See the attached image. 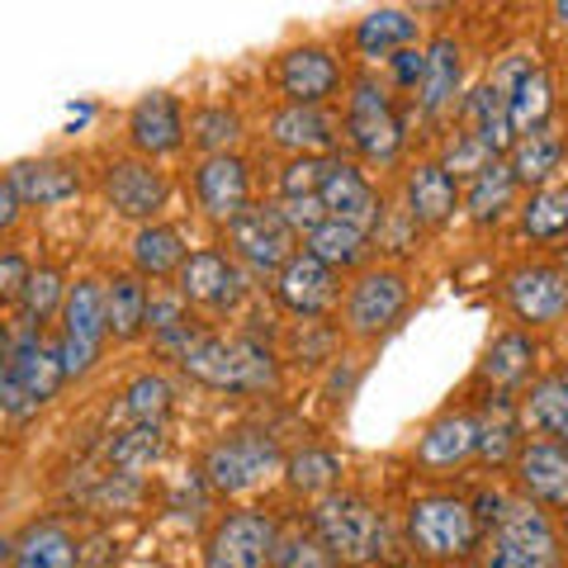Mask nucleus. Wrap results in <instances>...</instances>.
Instances as JSON below:
<instances>
[{
  "instance_id": "f257e3e1",
  "label": "nucleus",
  "mask_w": 568,
  "mask_h": 568,
  "mask_svg": "<svg viewBox=\"0 0 568 568\" xmlns=\"http://www.w3.org/2000/svg\"><path fill=\"white\" fill-rule=\"evenodd\" d=\"M181 369L209 388H227V394H256V388L275 384V361L271 351L256 342H227V336H200L185 355Z\"/></svg>"
},
{
  "instance_id": "f03ea898",
  "label": "nucleus",
  "mask_w": 568,
  "mask_h": 568,
  "mask_svg": "<svg viewBox=\"0 0 568 568\" xmlns=\"http://www.w3.org/2000/svg\"><path fill=\"white\" fill-rule=\"evenodd\" d=\"M62 355L39 342V332L33 323L14 336V346L6 351V361H0V407H6L10 417H29L39 413L48 398H58L62 388Z\"/></svg>"
},
{
  "instance_id": "7ed1b4c3",
  "label": "nucleus",
  "mask_w": 568,
  "mask_h": 568,
  "mask_svg": "<svg viewBox=\"0 0 568 568\" xmlns=\"http://www.w3.org/2000/svg\"><path fill=\"white\" fill-rule=\"evenodd\" d=\"M313 530L327 555L346 564H375L384 555V521L379 511L355 493H327L313 507Z\"/></svg>"
},
{
  "instance_id": "20e7f679",
  "label": "nucleus",
  "mask_w": 568,
  "mask_h": 568,
  "mask_svg": "<svg viewBox=\"0 0 568 568\" xmlns=\"http://www.w3.org/2000/svg\"><path fill=\"white\" fill-rule=\"evenodd\" d=\"M346 138L351 148L375 166H388L403 152V119L394 114V100L375 77H355L346 100Z\"/></svg>"
},
{
  "instance_id": "39448f33",
  "label": "nucleus",
  "mask_w": 568,
  "mask_h": 568,
  "mask_svg": "<svg viewBox=\"0 0 568 568\" xmlns=\"http://www.w3.org/2000/svg\"><path fill=\"white\" fill-rule=\"evenodd\" d=\"M407 526H413L417 549L432 559H459L478 545V511L455 493L417 497L413 511H407Z\"/></svg>"
},
{
  "instance_id": "423d86ee",
  "label": "nucleus",
  "mask_w": 568,
  "mask_h": 568,
  "mask_svg": "<svg viewBox=\"0 0 568 568\" xmlns=\"http://www.w3.org/2000/svg\"><path fill=\"white\" fill-rule=\"evenodd\" d=\"M284 469V455L271 436H256V432H237L219 440L204 459V474L219 493H252L261 488L265 478H275Z\"/></svg>"
},
{
  "instance_id": "0eeeda50",
  "label": "nucleus",
  "mask_w": 568,
  "mask_h": 568,
  "mask_svg": "<svg viewBox=\"0 0 568 568\" xmlns=\"http://www.w3.org/2000/svg\"><path fill=\"white\" fill-rule=\"evenodd\" d=\"M497 555L517 568H559V540L530 497H503V511H497Z\"/></svg>"
},
{
  "instance_id": "6e6552de",
  "label": "nucleus",
  "mask_w": 568,
  "mask_h": 568,
  "mask_svg": "<svg viewBox=\"0 0 568 568\" xmlns=\"http://www.w3.org/2000/svg\"><path fill=\"white\" fill-rule=\"evenodd\" d=\"M104 342V290L95 280H77L62 304V375H85Z\"/></svg>"
},
{
  "instance_id": "1a4fd4ad",
  "label": "nucleus",
  "mask_w": 568,
  "mask_h": 568,
  "mask_svg": "<svg viewBox=\"0 0 568 568\" xmlns=\"http://www.w3.org/2000/svg\"><path fill=\"white\" fill-rule=\"evenodd\" d=\"M227 242L252 271H280L294 256V233L284 227L275 204H246L237 219H227Z\"/></svg>"
},
{
  "instance_id": "9d476101",
  "label": "nucleus",
  "mask_w": 568,
  "mask_h": 568,
  "mask_svg": "<svg viewBox=\"0 0 568 568\" xmlns=\"http://www.w3.org/2000/svg\"><path fill=\"white\" fill-rule=\"evenodd\" d=\"M317 200H323L327 219L351 223V227H361V233L379 227V219H384L379 194L369 190L365 175L351 162H342V156H323V185H317Z\"/></svg>"
},
{
  "instance_id": "9b49d317",
  "label": "nucleus",
  "mask_w": 568,
  "mask_h": 568,
  "mask_svg": "<svg viewBox=\"0 0 568 568\" xmlns=\"http://www.w3.org/2000/svg\"><path fill=\"white\" fill-rule=\"evenodd\" d=\"M407 308V284L398 271H369L351 284L346 294V327L355 336H379L398 323V313Z\"/></svg>"
},
{
  "instance_id": "f8f14e48",
  "label": "nucleus",
  "mask_w": 568,
  "mask_h": 568,
  "mask_svg": "<svg viewBox=\"0 0 568 568\" xmlns=\"http://www.w3.org/2000/svg\"><path fill=\"white\" fill-rule=\"evenodd\" d=\"M275 559V521L261 511H233L209 540V568H265Z\"/></svg>"
},
{
  "instance_id": "ddd939ff",
  "label": "nucleus",
  "mask_w": 568,
  "mask_h": 568,
  "mask_svg": "<svg viewBox=\"0 0 568 568\" xmlns=\"http://www.w3.org/2000/svg\"><path fill=\"white\" fill-rule=\"evenodd\" d=\"M507 304L530 327L559 323L568 313V275L555 265H521V271L507 275Z\"/></svg>"
},
{
  "instance_id": "4468645a",
  "label": "nucleus",
  "mask_w": 568,
  "mask_h": 568,
  "mask_svg": "<svg viewBox=\"0 0 568 568\" xmlns=\"http://www.w3.org/2000/svg\"><path fill=\"white\" fill-rule=\"evenodd\" d=\"M242 271L223 252H194L185 265L175 271V294L190 304H209V308H233L242 298Z\"/></svg>"
},
{
  "instance_id": "2eb2a0df",
  "label": "nucleus",
  "mask_w": 568,
  "mask_h": 568,
  "mask_svg": "<svg viewBox=\"0 0 568 568\" xmlns=\"http://www.w3.org/2000/svg\"><path fill=\"white\" fill-rule=\"evenodd\" d=\"M194 194H200V209L209 219H237L246 209V194H252V175H246L242 156H204L200 171H194Z\"/></svg>"
},
{
  "instance_id": "dca6fc26",
  "label": "nucleus",
  "mask_w": 568,
  "mask_h": 568,
  "mask_svg": "<svg viewBox=\"0 0 568 568\" xmlns=\"http://www.w3.org/2000/svg\"><path fill=\"white\" fill-rule=\"evenodd\" d=\"M275 294L280 304L298 313V317H317L332 298H336V271H327L323 261H313L308 252H294L290 261L280 265L275 275Z\"/></svg>"
},
{
  "instance_id": "f3484780",
  "label": "nucleus",
  "mask_w": 568,
  "mask_h": 568,
  "mask_svg": "<svg viewBox=\"0 0 568 568\" xmlns=\"http://www.w3.org/2000/svg\"><path fill=\"white\" fill-rule=\"evenodd\" d=\"M342 85V67L327 48H294L280 62V91L290 104H323Z\"/></svg>"
},
{
  "instance_id": "a211bd4d",
  "label": "nucleus",
  "mask_w": 568,
  "mask_h": 568,
  "mask_svg": "<svg viewBox=\"0 0 568 568\" xmlns=\"http://www.w3.org/2000/svg\"><path fill=\"white\" fill-rule=\"evenodd\" d=\"M129 138H133V148L148 152V156L181 152V142H185V114H181V104H175V95L156 91L148 100H138L133 114H129Z\"/></svg>"
},
{
  "instance_id": "6ab92c4d",
  "label": "nucleus",
  "mask_w": 568,
  "mask_h": 568,
  "mask_svg": "<svg viewBox=\"0 0 568 568\" xmlns=\"http://www.w3.org/2000/svg\"><path fill=\"white\" fill-rule=\"evenodd\" d=\"M104 194L123 219H152L166 200V175L148 162H114L104 171Z\"/></svg>"
},
{
  "instance_id": "aec40b11",
  "label": "nucleus",
  "mask_w": 568,
  "mask_h": 568,
  "mask_svg": "<svg viewBox=\"0 0 568 568\" xmlns=\"http://www.w3.org/2000/svg\"><path fill=\"white\" fill-rule=\"evenodd\" d=\"M271 142L298 152V156H313V152H327L336 142V123L323 114V104H284V110L271 119Z\"/></svg>"
},
{
  "instance_id": "412c9836",
  "label": "nucleus",
  "mask_w": 568,
  "mask_h": 568,
  "mask_svg": "<svg viewBox=\"0 0 568 568\" xmlns=\"http://www.w3.org/2000/svg\"><path fill=\"white\" fill-rule=\"evenodd\" d=\"M517 469H521V484L530 497L568 507V450L559 440H530V446H521Z\"/></svg>"
},
{
  "instance_id": "4be33fe9",
  "label": "nucleus",
  "mask_w": 568,
  "mask_h": 568,
  "mask_svg": "<svg viewBox=\"0 0 568 568\" xmlns=\"http://www.w3.org/2000/svg\"><path fill=\"white\" fill-rule=\"evenodd\" d=\"M459 114H465V133H469L474 142H484L493 156L511 152L517 133H511L507 95H503V91H493V85H474V91L465 95V104H459Z\"/></svg>"
},
{
  "instance_id": "5701e85b",
  "label": "nucleus",
  "mask_w": 568,
  "mask_h": 568,
  "mask_svg": "<svg viewBox=\"0 0 568 568\" xmlns=\"http://www.w3.org/2000/svg\"><path fill=\"white\" fill-rule=\"evenodd\" d=\"M6 181L14 190V200L39 204V209L62 204V200H71V194L81 190V175L71 166H62V162H14Z\"/></svg>"
},
{
  "instance_id": "b1692460",
  "label": "nucleus",
  "mask_w": 568,
  "mask_h": 568,
  "mask_svg": "<svg viewBox=\"0 0 568 568\" xmlns=\"http://www.w3.org/2000/svg\"><path fill=\"white\" fill-rule=\"evenodd\" d=\"M459 91V43L450 33L426 43L422 52V85H417V100H422V114H440Z\"/></svg>"
},
{
  "instance_id": "393cba45",
  "label": "nucleus",
  "mask_w": 568,
  "mask_h": 568,
  "mask_svg": "<svg viewBox=\"0 0 568 568\" xmlns=\"http://www.w3.org/2000/svg\"><path fill=\"white\" fill-rule=\"evenodd\" d=\"M474 417L465 413H446V417H436L432 426L422 432L417 440V459L426 469H455L459 459H469L474 455Z\"/></svg>"
},
{
  "instance_id": "a878e982",
  "label": "nucleus",
  "mask_w": 568,
  "mask_h": 568,
  "mask_svg": "<svg viewBox=\"0 0 568 568\" xmlns=\"http://www.w3.org/2000/svg\"><path fill=\"white\" fill-rule=\"evenodd\" d=\"M459 190L436 162H422L407 175V219L413 223H446L455 213Z\"/></svg>"
},
{
  "instance_id": "bb28decb",
  "label": "nucleus",
  "mask_w": 568,
  "mask_h": 568,
  "mask_svg": "<svg viewBox=\"0 0 568 568\" xmlns=\"http://www.w3.org/2000/svg\"><path fill=\"white\" fill-rule=\"evenodd\" d=\"M142 327L152 332L156 351H166L171 361H181V355L204 336V332L190 327L185 298H181V294H148V317H142Z\"/></svg>"
},
{
  "instance_id": "cd10ccee",
  "label": "nucleus",
  "mask_w": 568,
  "mask_h": 568,
  "mask_svg": "<svg viewBox=\"0 0 568 568\" xmlns=\"http://www.w3.org/2000/svg\"><path fill=\"white\" fill-rule=\"evenodd\" d=\"M559 162H564V138L549 129H530V133H521L517 142H511V175H517V185H540V181H549V175L559 171Z\"/></svg>"
},
{
  "instance_id": "c85d7f7f",
  "label": "nucleus",
  "mask_w": 568,
  "mask_h": 568,
  "mask_svg": "<svg viewBox=\"0 0 568 568\" xmlns=\"http://www.w3.org/2000/svg\"><path fill=\"white\" fill-rule=\"evenodd\" d=\"M413 39H417V20L407 10H375L355 24V48L365 58H394V52L413 48Z\"/></svg>"
},
{
  "instance_id": "c756f323",
  "label": "nucleus",
  "mask_w": 568,
  "mask_h": 568,
  "mask_svg": "<svg viewBox=\"0 0 568 568\" xmlns=\"http://www.w3.org/2000/svg\"><path fill=\"white\" fill-rule=\"evenodd\" d=\"M148 317V284L138 275H114L104 290V332H114L119 342H133Z\"/></svg>"
},
{
  "instance_id": "7c9ffc66",
  "label": "nucleus",
  "mask_w": 568,
  "mask_h": 568,
  "mask_svg": "<svg viewBox=\"0 0 568 568\" xmlns=\"http://www.w3.org/2000/svg\"><path fill=\"white\" fill-rule=\"evenodd\" d=\"M549 114H555V85L540 67H530L526 77L517 81V91L507 95V119H511V133H530V129H545Z\"/></svg>"
},
{
  "instance_id": "2f4dec72",
  "label": "nucleus",
  "mask_w": 568,
  "mask_h": 568,
  "mask_svg": "<svg viewBox=\"0 0 568 568\" xmlns=\"http://www.w3.org/2000/svg\"><path fill=\"white\" fill-rule=\"evenodd\" d=\"M511 194H517V175H511L507 162H488L484 171L469 181V194H465V209L474 223H497L503 213L511 209Z\"/></svg>"
},
{
  "instance_id": "473e14b6",
  "label": "nucleus",
  "mask_w": 568,
  "mask_h": 568,
  "mask_svg": "<svg viewBox=\"0 0 568 568\" xmlns=\"http://www.w3.org/2000/svg\"><path fill=\"white\" fill-rule=\"evenodd\" d=\"M133 261H138L142 275H156V280L175 275L185 265V237L175 233V227H166V223H148L133 237Z\"/></svg>"
},
{
  "instance_id": "72a5a7b5",
  "label": "nucleus",
  "mask_w": 568,
  "mask_h": 568,
  "mask_svg": "<svg viewBox=\"0 0 568 568\" xmlns=\"http://www.w3.org/2000/svg\"><path fill=\"white\" fill-rule=\"evenodd\" d=\"M530 365H536V346H530V336L526 332H507V336H497V342L488 346V355H484V379L493 388H517L530 375Z\"/></svg>"
},
{
  "instance_id": "f704fd0d",
  "label": "nucleus",
  "mask_w": 568,
  "mask_h": 568,
  "mask_svg": "<svg viewBox=\"0 0 568 568\" xmlns=\"http://www.w3.org/2000/svg\"><path fill=\"white\" fill-rule=\"evenodd\" d=\"M308 256L323 261L327 271H351V265L365 256V233L361 227H351V223L327 219V223H317L308 233Z\"/></svg>"
},
{
  "instance_id": "c9c22d12",
  "label": "nucleus",
  "mask_w": 568,
  "mask_h": 568,
  "mask_svg": "<svg viewBox=\"0 0 568 568\" xmlns=\"http://www.w3.org/2000/svg\"><path fill=\"white\" fill-rule=\"evenodd\" d=\"M14 564L20 568H71L77 564V545L62 526H33L29 536L14 549Z\"/></svg>"
},
{
  "instance_id": "e433bc0d",
  "label": "nucleus",
  "mask_w": 568,
  "mask_h": 568,
  "mask_svg": "<svg viewBox=\"0 0 568 568\" xmlns=\"http://www.w3.org/2000/svg\"><path fill=\"white\" fill-rule=\"evenodd\" d=\"M474 450L484 455V459H493V465H503V459L517 450V422H511V403L497 394L493 403H488V417L484 422H474Z\"/></svg>"
},
{
  "instance_id": "4c0bfd02",
  "label": "nucleus",
  "mask_w": 568,
  "mask_h": 568,
  "mask_svg": "<svg viewBox=\"0 0 568 568\" xmlns=\"http://www.w3.org/2000/svg\"><path fill=\"white\" fill-rule=\"evenodd\" d=\"M190 138H194V148H204L209 156H227V148L242 138V119L227 110V104H209V110H194Z\"/></svg>"
},
{
  "instance_id": "58836bf2",
  "label": "nucleus",
  "mask_w": 568,
  "mask_h": 568,
  "mask_svg": "<svg viewBox=\"0 0 568 568\" xmlns=\"http://www.w3.org/2000/svg\"><path fill=\"white\" fill-rule=\"evenodd\" d=\"M156 455H162V426H148V422H138L133 432H123L110 446V459L119 465V474H129V478H138Z\"/></svg>"
},
{
  "instance_id": "ea45409f",
  "label": "nucleus",
  "mask_w": 568,
  "mask_h": 568,
  "mask_svg": "<svg viewBox=\"0 0 568 568\" xmlns=\"http://www.w3.org/2000/svg\"><path fill=\"white\" fill-rule=\"evenodd\" d=\"M521 227L530 237H559L568 233V190H540V194H530V204L521 213Z\"/></svg>"
},
{
  "instance_id": "a19ab883",
  "label": "nucleus",
  "mask_w": 568,
  "mask_h": 568,
  "mask_svg": "<svg viewBox=\"0 0 568 568\" xmlns=\"http://www.w3.org/2000/svg\"><path fill=\"white\" fill-rule=\"evenodd\" d=\"M123 407H129V417H138V422L162 426V417L171 413V384L162 375H138L129 384V394H123Z\"/></svg>"
},
{
  "instance_id": "79ce46f5",
  "label": "nucleus",
  "mask_w": 568,
  "mask_h": 568,
  "mask_svg": "<svg viewBox=\"0 0 568 568\" xmlns=\"http://www.w3.org/2000/svg\"><path fill=\"white\" fill-rule=\"evenodd\" d=\"M284 474H290V484L304 488V493H327L336 478H342V459L332 450H304L284 465Z\"/></svg>"
},
{
  "instance_id": "37998d69",
  "label": "nucleus",
  "mask_w": 568,
  "mask_h": 568,
  "mask_svg": "<svg viewBox=\"0 0 568 568\" xmlns=\"http://www.w3.org/2000/svg\"><path fill=\"white\" fill-rule=\"evenodd\" d=\"M530 417H536L549 436H559L564 450H568V394H564L559 379H545V384L530 388Z\"/></svg>"
},
{
  "instance_id": "c03bdc74",
  "label": "nucleus",
  "mask_w": 568,
  "mask_h": 568,
  "mask_svg": "<svg viewBox=\"0 0 568 568\" xmlns=\"http://www.w3.org/2000/svg\"><path fill=\"white\" fill-rule=\"evenodd\" d=\"M24 313L29 323H43V317H52L62 304H67V290H62V275L52 271V265H43V271H29V284H24Z\"/></svg>"
},
{
  "instance_id": "a18cd8bd",
  "label": "nucleus",
  "mask_w": 568,
  "mask_h": 568,
  "mask_svg": "<svg viewBox=\"0 0 568 568\" xmlns=\"http://www.w3.org/2000/svg\"><path fill=\"white\" fill-rule=\"evenodd\" d=\"M488 162H497V156L484 148V142H474L469 133H455L450 142H446V156H440V171H446L450 175V181H455V175H469V181H474V175L478 171H484Z\"/></svg>"
},
{
  "instance_id": "49530a36",
  "label": "nucleus",
  "mask_w": 568,
  "mask_h": 568,
  "mask_svg": "<svg viewBox=\"0 0 568 568\" xmlns=\"http://www.w3.org/2000/svg\"><path fill=\"white\" fill-rule=\"evenodd\" d=\"M323 185V156H294L280 175V200H294V194H317Z\"/></svg>"
},
{
  "instance_id": "de8ad7c7",
  "label": "nucleus",
  "mask_w": 568,
  "mask_h": 568,
  "mask_svg": "<svg viewBox=\"0 0 568 568\" xmlns=\"http://www.w3.org/2000/svg\"><path fill=\"white\" fill-rule=\"evenodd\" d=\"M275 213L284 219V227H290V233H313L317 223H327V209H323V200H317V194H294V200H280Z\"/></svg>"
},
{
  "instance_id": "09e8293b",
  "label": "nucleus",
  "mask_w": 568,
  "mask_h": 568,
  "mask_svg": "<svg viewBox=\"0 0 568 568\" xmlns=\"http://www.w3.org/2000/svg\"><path fill=\"white\" fill-rule=\"evenodd\" d=\"M29 284V261L20 252H6L0 256V298H20Z\"/></svg>"
},
{
  "instance_id": "8fccbe9b",
  "label": "nucleus",
  "mask_w": 568,
  "mask_h": 568,
  "mask_svg": "<svg viewBox=\"0 0 568 568\" xmlns=\"http://www.w3.org/2000/svg\"><path fill=\"white\" fill-rule=\"evenodd\" d=\"M275 564L280 568H332L327 559H323V549L317 545H308V540H294V545H275Z\"/></svg>"
},
{
  "instance_id": "3c124183",
  "label": "nucleus",
  "mask_w": 568,
  "mask_h": 568,
  "mask_svg": "<svg viewBox=\"0 0 568 568\" xmlns=\"http://www.w3.org/2000/svg\"><path fill=\"white\" fill-rule=\"evenodd\" d=\"M388 62H394V81L403 85V91H417V85H422V52L417 48H403Z\"/></svg>"
},
{
  "instance_id": "603ef678",
  "label": "nucleus",
  "mask_w": 568,
  "mask_h": 568,
  "mask_svg": "<svg viewBox=\"0 0 568 568\" xmlns=\"http://www.w3.org/2000/svg\"><path fill=\"white\" fill-rule=\"evenodd\" d=\"M14 219H20V200H14L10 181H0V227H10Z\"/></svg>"
},
{
  "instance_id": "864d4df0",
  "label": "nucleus",
  "mask_w": 568,
  "mask_h": 568,
  "mask_svg": "<svg viewBox=\"0 0 568 568\" xmlns=\"http://www.w3.org/2000/svg\"><path fill=\"white\" fill-rule=\"evenodd\" d=\"M555 20L568 29V0H559V6H555Z\"/></svg>"
},
{
  "instance_id": "5fc2aeb1",
  "label": "nucleus",
  "mask_w": 568,
  "mask_h": 568,
  "mask_svg": "<svg viewBox=\"0 0 568 568\" xmlns=\"http://www.w3.org/2000/svg\"><path fill=\"white\" fill-rule=\"evenodd\" d=\"M488 568H517V564H507L503 555H493V564H488Z\"/></svg>"
},
{
  "instance_id": "6e6d98bb",
  "label": "nucleus",
  "mask_w": 568,
  "mask_h": 568,
  "mask_svg": "<svg viewBox=\"0 0 568 568\" xmlns=\"http://www.w3.org/2000/svg\"><path fill=\"white\" fill-rule=\"evenodd\" d=\"M0 361H6V327H0Z\"/></svg>"
}]
</instances>
